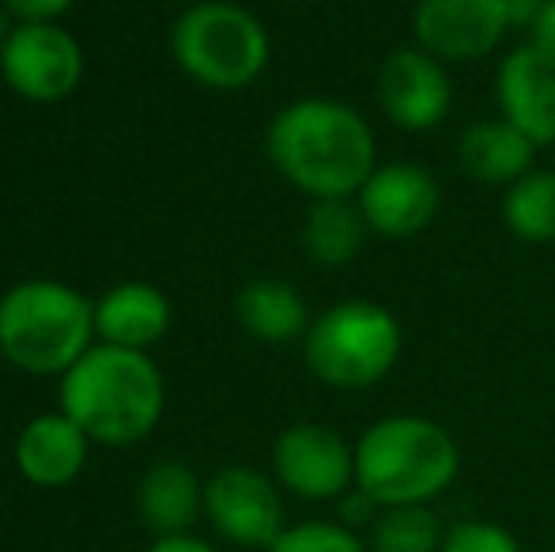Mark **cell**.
<instances>
[{
    "instance_id": "6da1fadb",
    "label": "cell",
    "mask_w": 555,
    "mask_h": 552,
    "mask_svg": "<svg viewBox=\"0 0 555 552\" xmlns=\"http://www.w3.org/2000/svg\"><path fill=\"white\" fill-rule=\"evenodd\" d=\"M280 178L310 201L356 197L378 167V140L356 106L336 99H295L276 111L264 137Z\"/></svg>"
},
{
    "instance_id": "7a4b0ae2",
    "label": "cell",
    "mask_w": 555,
    "mask_h": 552,
    "mask_svg": "<svg viewBox=\"0 0 555 552\" xmlns=\"http://www.w3.org/2000/svg\"><path fill=\"white\" fill-rule=\"evenodd\" d=\"M167 383L155 360L137 348L91 345L61 375V413L99 447H132L159 427Z\"/></svg>"
},
{
    "instance_id": "3957f363",
    "label": "cell",
    "mask_w": 555,
    "mask_h": 552,
    "mask_svg": "<svg viewBox=\"0 0 555 552\" xmlns=\"http://www.w3.org/2000/svg\"><path fill=\"white\" fill-rule=\"evenodd\" d=\"M461 473V447L431 416H382L356 439V488L386 508H431Z\"/></svg>"
},
{
    "instance_id": "277c9868",
    "label": "cell",
    "mask_w": 555,
    "mask_h": 552,
    "mask_svg": "<svg viewBox=\"0 0 555 552\" xmlns=\"http://www.w3.org/2000/svg\"><path fill=\"white\" fill-rule=\"evenodd\" d=\"M95 337V303L73 284L23 280L0 295V356L27 375H65Z\"/></svg>"
},
{
    "instance_id": "5b68a950",
    "label": "cell",
    "mask_w": 555,
    "mask_h": 552,
    "mask_svg": "<svg viewBox=\"0 0 555 552\" xmlns=\"http://www.w3.org/2000/svg\"><path fill=\"white\" fill-rule=\"evenodd\" d=\"M404 348L401 322L371 299H344L322 310L302 337V356L318 383L333 390H366L397 368Z\"/></svg>"
},
{
    "instance_id": "8992f818",
    "label": "cell",
    "mask_w": 555,
    "mask_h": 552,
    "mask_svg": "<svg viewBox=\"0 0 555 552\" xmlns=\"http://www.w3.org/2000/svg\"><path fill=\"white\" fill-rule=\"evenodd\" d=\"M170 50L182 73L212 91H242L269 68V30L249 8L201 0L178 15Z\"/></svg>"
},
{
    "instance_id": "52a82bcc",
    "label": "cell",
    "mask_w": 555,
    "mask_h": 552,
    "mask_svg": "<svg viewBox=\"0 0 555 552\" xmlns=\"http://www.w3.org/2000/svg\"><path fill=\"white\" fill-rule=\"evenodd\" d=\"M272 477L299 500H344L356 488V442L330 424H292L272 442Z\"/></svg>"
},
{
    "instance_id": "ba28073f",
    "label": "cell",
    "mask_w": 555,
    "mask_h": 552,
    "mask_svg": "<svg viewBox=\"0 0 555 552\" xmlns=\"http://www.w3.org/2000/svg\"><path fill=\"white\" fill-rule=\"evenodd\" d=\"M514 30L506 0H416L412 38L442 65H476Z\"/></svg>"
},
{
    "instance_id": "9c48e42d",
    "label": "cell",
    "mask_w": 555,
    "mask_h": 552,
    "mask_svg": "<svg viewBox=\"0 0 555 552\" xmlns=\"http://www.w3.org/2000/svg\"><path fill=\"white\" fill-rule=\"evenodd\" d=\"M205 518L223 541L238 549H272L287 530L284 496L276 477H264L254 465H227L205 480Z\"/></svg>"
},
{
    "instance_id": "30bf717a",
    "label": "cell",
    "mask_w": 555,
    "mask_h": 552,
    "mask_svg": "<svg viewBox=\"0 0 555 552\" xmlns=\"http://www.w3.org/2000/svg\"><path fill=\"white\" fill-rule=\"evenodd\" d=\"M0 73L30 103H61L83 80V50L57 23H15L0 50Z\"/></svg>"
},
{
    "instance_id": "8fae6325",
    "label": "cell",
    "mask_w": 555,
    "mask_h": 552,
    "mask_svg": "<svg viewBox=\"0 0 555 552\" xmlns=\"http://www.w3.org/2000/svg\"><path fill=\"white\" fill-rule=\"evenodd\" d=\"M378 106L389 126L404 133H431L453 111L450 65L431 57L427 50L397 46L378 68Z\"/></svg>"
},
{
    "instance_id": "7c38bea8",
    "label": "cell",
    "mask_w": 555,
    "mask_h": 552,
    "mask_svg": "<svg viewBox=\"0 0 555 552\" xmlns=\"http://www.w3.org/2000/svg\"><path fill=\"white\" fill-rule=\"evenodd\" d=\"M356 205L363 213L371 235L382 239H416L435 223L442 208L439 178L427 167L409 159L378 163L374 175L356 193Z\"/></svg>"
},
{
    "instance_id": "4fadbf2b",
    "label": "cell",
    "mask_w": 555,
    "mask_h": 552,
    "mask_svg": "<svg viewBox=\"0 0 555 552\" xmlns=\"http://www.w3.org/2000/svg\"><path fill=\"white\" fill-rule=\"evenodd\" d=\"M499 114L521 129L537 147L555 144V57L521 42L499 61Z\"/></svg>"
},
{
    "instance_id": "5bb4252c",
    "label": "cell",
    "mask_w": 555,
    "mask_h": 552,
    "mask_svg": "<svg viewBox=\"0 0 555 552\" xmlns=\"http://www.w3.org/2000/svg\"><path fill=\"white\" fill-rule=\"evenodd\" d=\"M91 439L65 413H42L27 420L15 439V470L35 488H65L83 473Z\"/></svg>"
},
{
    "instance_id": "9a60e30c",
    "label": "cell",
    "mask_w": 555,
    "mask_h": 552,
    "mask_svg": "<svg viewBox=\"0 0 555 552\" xmlns=\"http://www.w3.org/2000/svg\"><path fill=\"white\" fill-rule=\"evenodd\" d=\"M137 515L155 538L193 534L205 515V485L185 462H155L137 485Z\"/></svg>"
},
{
    "instance_id": "2e32d148",
    "label": "cell",
    "mask_w": 555,
    "mask_h": 552,
    "mask_svg": "<svg viewBox=\"0 0 555 552\" xmlns=\"http://www.w3.org/2000/svg\"><path fill=\"white\" fill-rule=\"evenodd\" d=\"M170 318H175L170 299L155 284H144V280L117 284L95 303L99 341L117 348H137V352H147L155 341L167 337Z\"/></svg>"
},
{
    "instance_id": "e0dca14e",
    "label": "cell",
    "mask_w": 555,
    "mask_h": 552,
    "mask_svg": "<svg viewBox=\"0 0 555 552\" xmlns=\"http://www.w3.org/2000/svg\"><path fill=\"white\" fill-rule=\"evenodd\" d=\"M537 144L511 121L480 118L461 133L457 140V163L476 185H495V190H511L518 178L533 170Z\"/></svg>"
},
{
    "instance_id": "ac0fdd59",
    "label": "cell",
    "mask_w": 555,
    "mask_h": 552,
    "mask_svg": "<svg viewBox=\"0 0 555 552\" xmlns=\"http://www.w3.org/2000/svg\"><path fill=\"white\" fill-rule=\"evenodd\" d=\"M234 314H238L242 330L254 341L264 345H287V341H302L310 330V310L307 299L295 284L287 280H254L238 292L234 299Z\"/></svg>"
},
{
    "instance_id": "d6986e66",
    "label": "cell",
    "mask_w": 555,
    "mask_h": 552,
    "mask_svg": "<svg viewBox=\"0 0 555 552\" xmlns=\"http://www.w3.org/2000/svg\"><path fill=\"white\" fill-rule=\"evenodd\" d=\"M366 235H371V228H366L356 197L314 201L307 223H302V246L325 269H340L356 261L359 251L366 246Z\"/></svg>"
},
{
    "instance_id": "ffe728a7",
    "label": "cell",
    "mask_w": 555,
    "mask_h": 552,
    "mask_svg": "<svg viewBox=\"0 0 555 552\" xmlns=\"http://www.w3.org/2000/svg\"><path fill=\"white\" fill-rule=\"evenodd\" d=\"M503 223L518 243H555V170L533 167L511 190H503Z\"/></svg>"
},
{
    "instance_id": "44dd1931",
    "label": "cell",
    "mask_w": 555,
    "mask_h": 552,
    "mask_svg": "<svg viewBox=\"0 0 555 552\" xmlns=\"http://www.w3.org/2000/svg\"><path fill=\"white\" fill-rule=\"evenodd\" d=\"M442 523L431 508H386L371 523V552H439Z\"/></svg>"
},
{
    "instance_id": "7402d4cb",
    "label": "cell",
    "mask_w": 555,
    "mask_h": 552,
    "mask_svg": "<svg viewBox=\"0 0 555 552\" xmlns=\"http://www.w3.org/2000/svg\"><path fill=\"white\" fill-rule=\"evenodd\" d=\"M269 552H371L363 538L344 523H325V518H310V523H295L272 541Z\"/></svg>"
},
{
    "instance_id": "603a6c76",
    "label": "cell",
    "mask_w": 555,
    "mask_h": 552,
    "mask_svg": "<svg viewBox=\"0 0 555 552\" xmlns=\"http://www.w3.org/2000/svg\"><path fill=\"white\" fill-rule=\"evenodd\" d=\"M439 552H526L521 541L506 526L488 523V518H465L450 526Z\"/></svg>"
},
{
    "instance_id": "cb8c5ba5",
    "label": "cell",
    "mask_w": 555,
    "mask_h": 552,
    "mask_svg": "<svg viewBox=\"0 0 555 552\" xmlns=\"http://www.w3.org/2000/svg\"><path fill=\"white\" fill-rule=\"evenodd\" d=\"M15 23H57L76 0H4Z\"/></svg>"
},
{
    "instance_id": "d4e9b609",
    "label": "cell",
    "mask_w": 555,
    "mask_h": 552,
    "mask_svg": "<svg viewBox=\"0 0 555 552\" xmlns=\"http://www.w3.org/2000/svg\"><path fill=\"white\" fill-rule=\"evenodd\" d=\"M526 30H529V42H533L537 50H544L555 57V0H544V8L529 20Z\"/></svg>"
},
{
    "instance_id": "484cf974",
    "label": "cell",
    "mask_w": 555,
    "mask_h": 552,
    "mask_svg": "<svg viewBox=\"0 0 555 552\" xmlns=\"http://www.w3.org/2000/svg\"><path fill=\"white\" fill-rule=\"evenodd\" d=\"M144 552H216V545L197 534H175V538H155Z\"/></svg>"
},
{
    "instance_id": "4316f807",
    "label": "cell",
    "mask_w": 555,
    "mask_h": 552,
    "mask_svg": "<svg viewBox=\"0 0 555 552\" xmlns=\"http://www.w3.org/2000/svg\"><path fill=\"white\" fill-rule=\"evenodd\" d=\"M506 8H511V15H514V27H529V20L541 12L544 0H506Z\"/></svg>"
},
{
    "instance_id": "83f0119b",
    "label": "cell",
    "mask_w": 555,
    "mask_h": 552,
    "mask_svg": "<svg viewBox=\"0 0 555 552\" xmlns=\"http://www.w3.org/2000/svg\"><path fill=\"white\" fill-rule=\"evenodd\" d=\"M12 12H8V4L0 0V50H4V42H8V35H12Z\"/></svg>"
}]
</instances>
